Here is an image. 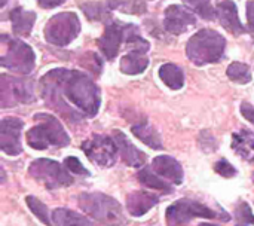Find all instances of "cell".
<instances>
[{"instance_id": "3", "label": "cell", "mask_w": 254, "mask_h": 226, "mask_svg": "<svg viewBox=\"0 0 254 226\" xmlns=\"http://www.w3.org/2000/svg\"><path fill=\"white\" fill-rule=\"evenodd\" d=\"M36 125L25 134V140L30 148L36 151H45L49 146L64 148L70 143V137L57 118L48 113L34 115Z\"/></svg>"}, {"instance_id": "16", "label": "cell", "mask_w": 254, "mask_h": 226, "mask_svg": "<svg viewBox=\"0 0 254 226\" xmlns=\"http://www.w3.org/2000/svg\"><path fill=\"white\" fill-rule=\"evenodd\" d=\"M152 167L158 176L165 177L167 180L173 182L174 185H182L183 168L179 164V161L174 159L173 156H167V155L156 156L152 162Z\"/></svg>"}, {"instance_id": "32", "label": "cell", "mask_w": 254, "mask_h": 226, "mask_svg": "<svg viewBox=\"0 0 254 226\" xmlns=\"http://www.w3.org/2000/svg\"><path fill=\"white\" fill-rule=\"evenodd\" d=\"M214 170L216 173H219L220 176L226 177V179H231V177H235L237 176V170L234 168V165L231 162H228L226 159H220L216 162L214 165Z\"/></svg>"}, {"instance_id": "24", "label": "cell", "mask_w": 254, "mask_h": 226, "mask_svg": "<svg viewBox=\"0 0 254 226\" xmlns=\"http://www.w3.org/2000/svg\"><path fill=\"white\" fill-rule=\"evenodd\" d=\"M82 10L86 13V16L89 19H95V21H104V19H109L110 18V12H112V7L109 4V0L107 1H92V3H85L80 6Z\"/></svg>"}, {"instance_id": "30", "label": "cell", "mask_w": 254, "mask_h": 226, "mask_svg": "<svg viewBox=\"0 0 254 226\" xmlns=\"http://www.w3.org/2000/svg\"><path fill=\"white\" fill-rule=\"evenodd\" d=\"M237 219L240 224H244V225H254V215L250 209V206L247 203H240L238 207H237Z\"/></svg>"}, {"instance_id": "14", "label": "cell", "mask_w": 254, "mask_h": 226, "mask_svg": "<svg viewBox=\"0 0 254 226\" xmlns=\"http://www.w3.org/2000/svg\"><path fill=\"white\" fill-rule=\"evenodd\" d=\"M216 12H217V18H219L222 27L226 28L229 33H232L234 36H241L246 33V28L241 24L240 15H238L237 4L232 0L219 1L216 6Z\"/></svg>"}, {"instance_id": "25", "label": "cell", "mask_w": 254, "mask_h": 226, "mask_svg": "<svg viewBox=\"0 0 254 226\" xmlns=\"http://www.w3.org/2000/svg\"><path fill=\"white\" fill-rule=\"evenodd\" d=\"M137 177H138L140 183H143L147 188H152V189H156V191H161V192H171L173 191L167 182H164L162 179H159V176L158 174H153L149 168L140 170L138 174H137Z\"/></svg>"}, {"instance_id": "26", "label": "cell", "mask_w": 254, "mask_h": 226, "mask_svg": "<svg viewBox=\"0 0 254 226\" xmlns=\"http://www.w3.org/2000/svg\"><path fill=\"white\" fill-rule=\"evenodd\" d=\"M188 9H192L195 13H198L204 19H214L217 16L216 7L213 6L211 0H182Z\"/></svg>"}, {"instance_id": "34", "label": "cell", "mask_w": 254, "mask_h": 226, "mask_svg": "<svg viewBox=\"0 0 254 226\" xmlns=\"http://www.w3.org/2000/svg\"><path fill=\"white\" fill-rule=\"evenodd\" d=\"M241 113H243V116L249 121V122H252L254 124V106L253 104H250V103H243L241 104Z\"/></svg>"}, {"instance_id": "19", "label": "cell", "mask_w": 254, "mask_h": 226, "mask_svg": "<svg viewBox=\"0 0 254 226\" xmlns=\"http://www.w3.org/2000/svg\"><path fill=\"white\" fill-rule=\"evenodd\" d=\"M121 72L125 75H140L149 66V58L144 52L138 51H128L121 58Z\"/></svg>"}, {"instance_id": "5", "label": "cell", "mask_w": 254, "mask_h": 226, "mask_svg": "<svg viewBox=\"0 0 254 226\" xmlns=\"http://www.w3.org/2000/svg\"><path fill=\"white\" fill-rule=\"evenodd\" d=\"M80 33V21L74 12H61L54 15L45 25V39L55 46L71 43Z\"/></svg>"}, {"instance_id": "8", "label": "cell", "mask_w": 254, "mask_h": 226, "mask_svg": "<svg viewBox=\"0 0 254 226\" xmlns=\"http://www.w3.org/2000/svg\"><path fill=\"white\" fill-rule=\"evenodd\" d=\"M217 215L210 207L193 201V200H179L167 209L165 221L170 226H185L196 218L214 219Z\"/></svg>"}, {"instance_id": "27", "label": "cell", "mask_w": 254, "mask_h": 226, "mask_svg": "<svg viewBox=\"0 0 254 226\" xmlns=\"http://www.w3.org/2000/svg\"><path fill=\"white\" fill-rule=\"evenodd\" d=\"M226 75L228 77L235 82V83H240V85H246L252 80V72H250V67L244 63H232L228 70H226Z\"/></svg>"}, {"instance_id": "15", "label": "cell", "mask_w": 254, "mask_h": 226, "mask_svg": "<svg viewBox=\"0 0 254 226\" xmlns=\"http://www.w3.org/2000/svg\"><path fill=\"white\" fill-rule=\"evenodd\" d=\"M113 140L116 142L118 151H119V153H121V158H122V161H124L127 165L134 167V168L144 165V162H146V159H147L146 153H143L141 151H138V149L128 140V137H127L122 131H118V130L113 131Z\"/></svg>"}, {"instance_id": "28", "label": "cell", "mask_w": 254, "mask_h": 226, "mask_svg": "<svg viewBox=\"0 0 254 226\" xmlns=\"http://www.w3.org/2000/svg\"><path fill=\"white\" fill-rule=\"evenodd\" d=\"M25 203H27L28 209L31 210V213H33L43 225L52 226V219L49 218L48 207H46L42 201H39L36 197H31V195H30V197L25 198Z\"/></svg>"}, {"instance_id": "10", "label": "cell", "mask_w": 254, "mask_h": 226, "mask_svg": "<svg viewBox=\"0 0 254 226\" xmlns=\"http://www.w3.org/2000/svg\"><path fill=\"white\" fill-rule=\"evenodd\" d=\"M86 156L100 167H112L118 158V145L113 139L106 136H92V139L82 143Z\"/></svg>"}, {"instance_id": "22", "label": "cell", "mask_w": 254, "mask_h": 226, "mask_svg": "<svg viewBox=\"0 0 254 226\" xmlns=\"http://www.w3.org/2000/svg\"><path fill=\"white\" fill-rule=\"evenodd\" d=\"M52 224L55 226H95L82 215L67 209H55L52 212Z\"/></svg>"}, {"instance_id": "11", "label": "cell", "mask_w": 254, "mask_h": 226, "mask_svg": "<svg viewBox=\"0 0 254 226\" xmlns=\"http://www.w3.org/2000/svg\"><path fill=\"white\" fill-rule=\"evenodd\" d=\"M135 25L124 24V22H110L106 25V30L98 39L100 51L104 54L107 60H113L119 54V48L122 42H127L129 33L134 30Z\"/></svg>"}, {"instance_id": "4", "label": "cell", "mask_w": 254, "mask_h": 226, "mask_svg": "<svg viewBox=\"0 0 254 226\" xmlns=\"http://www.w3.org/2000/svg\"><path fill=\"white\" fill-rule=\"evenodd\" d=\"M79 207L94 221L106 226H122L127 219L121 204L101 192H85L79 197Z\"/></svg>"}, {"instance_id": "1", "label": "cell", "mask_w": 254, "mask_h": 226, "mask_svg": "<svg viewBox=\"0 0 254 226\" xmlns=\"http://www.w3.org/2000/svg\"><path fill=\"white\" fill-rule=\"evenodd\" d=\"M40 89L46 104L54 110H57L64 97L80 115L91 118L100 110V89L95 82L82 72L67 69L51 70L42 77Z\"/></svg>"}, {"instance_id": "6", "label": "cell", "mask_w": 254, "mask_h": 226, "mask_svg": "<svg viewBox=\"0 0 254 226\" xmlns=\"http://www.w3.org/2000/svg\"><path fill=\"white\" fill-rule=\"evenodd\" d=\"M30 176L43 183L48 189H57L70 186L73 183V177L54 159L40 158L30 164L28 167Z\"/></svg>"}, {"instance_id": "33", "label": "cell", "mask_w": 254, "mask_h": 226, "mask_svg": "<svg viewBox=\"0 0 254 226\" xmlns=\"http://www.w3.org/2000/svg\"><path fill=\"white\" fill-rule=\"evenodd\" d=\"M247 21H249V31L254 34V0L247 1Z\"/></svg>"}, {"instance_id": "36", "label": "cell", "mask_w": 254, "mask_h": 226, "mask_svg": "<svg viewBox=\"0 0 254 226\" xmlns=\"http://www.w3.org/2000/svg\"><path fill=\"white\" fill-rule=\"evenodd\" d=\"M199 226H217V225H214V224H201Z\"/></svg>"}, {"instance_id": "18", "label": "cell", "mask_w": 254, "mask_h": 226, "mask_svg": "<svg viewBox=\"0 0 254 226\" xmlns=\"http://www.w3.org/2000/svg\"><path fill=\"white\" fill-rule=\"evenodd\" d=\"M36 21V13L33 10H25L21 6H16L10 10V22L12 30L16 36H28L33 30V24Z\"/></svg>"}, {"instance_id": "2", "label": "cell", "mask_w": 254, "mask_h": 226, "mask_svg": "<svg viewBox=\"0 0 254 226\" xmlns=\"http://www.w3.org/2000/svg\"><path fill=\"white\" fill-rule=\"evenodd\" d=\"M225 48L226 40L220 33L211 28H204L189 39L186 54L193 64L205 66L220 61L225 54Z\"/></svg>"}, {"instance_id": "31", "label": "cell", "mask_w": 254, "mask_h": 226, "mask_svg": "<svg viewBox=\"0 0 254 226\" xmlns=\"http://www.w3.org/2000/svg\"><path fill=\"white\" fill-rule=\"evenodd\" d=\"M64 165H65V168L70 171V173H74V174H83V176H89V173H88V170L82 165V162L77 159V158H74V156H68V158H65V161H64Z\"/></svg>"}, {"instance_id": "20", "label": "cell", "mask_w": 254, "mask_h": 226, "mask_svg": "<svg viewBox=\"0 0 254 226\" xmlns=\"http://www.w3.org/2000/svg\"><path fill=\"white\" fill-rule=\"evenodd\" d=\"M232 149L241 158L254 164V134L252 131L243 130L241 133H235L232 139ZM254 180V174H253Z\"/></svg>"}, {"instance_id": "17", "label": "cell", "mask_w": 254, "mask_h": 226, "mask_svg": "<svg viewBox=\"0 0 254 226\" xmlns=\"http://www.w3.org/2000/svg\"><path fill=\"white\" fill-rule=\"evenodd\" d=\"M158 203H159V198L146 191H135L127 197V209L131 213V216H135V218L146 215Z\"/></svg>"}, {"instance_id": "21", "label": "cell", "mask_w": 254, "mask_h": 226, "mask_svg": "<svg viewBox=\"0 0 254 226\" xmlns=\"http://www.w3.org/2000/svg\"><path fill=\"white\" fill-rule=\"evenodd\" d=\"M159 77L161 80L170 88V89H182L185 85V75L183 70L173 63H167L164 66H161L159 69Z\"/></svg>"}, {"instance_id": "7", "label": "cell", "mask_w": 254, "mask_h": 226, "mask_svg": "<svg viewBox=\"0 0 254 226\" xmlns=\"http://www.w3.org/2000/svg\"><path fill=\"white\" fill-rule=\"evenodd\" d=\"M34 100V85L27 77H12L1 75L0 77V101L1 107L16 104H28Z\"/></svg>"}, {"instance_id": "12", "label": "cell", "mask_w": 254, "mask_h": 226, "mask_svg": "<svg viewBox=\"0 0 254 226\" xmlns=\"http://www.w3.org/2000/svg\"><path fill=\"white\" fill-rule=\"evenodd\" d=\"M22 121L18 118H4L0 122V149L10 156H16L22 152L21 130Z\"/></svg>"}, {"instance_id": "23", "label": "cell", "mask_w": 254, "mask_h": 226, "mask_svg": "<svg viewBox=\"0 0 254 226\" xmlns=\"http://www.w3.org/2000/svg\"><path fill=\"white\" fill-rule=\"evenodd\" d=\"M131 131L144 145H147L153 149H162V142H161L159 134L149 124H137L131 128Z\"/></svg>"}, {"instance_id": "29", "label": "cell", "mask_w": 254, "mask_h": 226, "mask_svg": "<svg viewBox=\"0 0 254 226\" xmlns=\"http://www.w3.org/2000/svg\"><path fill=\"white\" fill-rule=\"evenodd\" d=\"M109 4L113 9L122 10L125 13H144L146 6L140 0H109Z\"/></svg>"}, {"instance_id": "9", "label": "cell", "mask_w": 254, "mask_h": 226, "mask_svg": "<svg viewBox=\"0 0 254 226\" xmlns=\"http://www.w3.org/2000/svg\"><path fill=\"white\" fill-rule=\"evenodd\" d=\"M0 61L1 66L10 72L19 75H28L34 69L36 54L27 43L18 39H10L7 42V51Z\"/></svg>"}, {"instance_id": "13", "label": "cell", "mask_w": 254, "mask_h": 226, "mask_svg": "<svg viewBox=\"0 0 254 226\" xmlns=\"http://www.w3.org/2000/svg\"><path fill=\"white\" fill-rule=\"evenodd\" d=\"M196 18L195 15L186 9L185 6H179V4H170L165 9V19H164V25L165 30L168 33L173 34H182L185 33L189 27L195 25Z\"/></svg>"}, {"instance_id": "35", "label": "cell", "mask_w": 254, "mask_h": 226, "mask_svg": "<svg viewBox=\"0 0 254 226\" xmlns=\"http://www.w3.org/2000/svg\"><path fill=\"white\" fill-rule=\"evenodd\" d=\"M65 0H37V3L42 6V7H55V6H60L63 4Z\"/></svg>"}]
</instances>
